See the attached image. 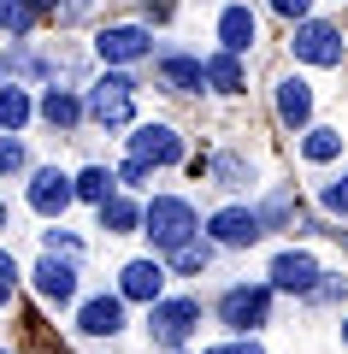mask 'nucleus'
<instances>
[{"mask_svg":"<svg viewBox=\"0 0 348 354\" xmlns=\"http://www.w3.org/2000/svg\"><path fill=\"white\" fill-rule=\"evenodd\" d=\"M0 354H12V348H0Z\"/></svg>","mask_w":348,"mask_h":354,"instance_id":"58836bf2","label":"nucleus"},{"mask_svg":"<svg viewBox=\"0 0 348 354\" xmlns=\"http://www.w3.org/2000/svg\"><path fill=\"white\" fill-rule=\"evenodd\" d=\"M0 71L18 83V77H42V71H48V59H42V53H30V48H24V36H18L12 48H6V59H0Z\"/></svg>","mask_w":348,"mask_h":354,"instance_id":"393cba45","label":"nucleus"},{"mask_svg":"<svg viewBox=\"0 0 348 354\" xmlns=\"http://www.w3.org/2000/svg\"><path fill=\"white\" fill-rule=\"evenodd\" d=\"M289 48H295V59H307V65H342V30L324 24V18H301Z\"/></svg>","mask_w":348,"mask_h":354,"instance_id":"423d86ee","label":"nucleus"},{"mask_svg":"<svg viewBox=\"0 0 348 354\" xmlns=\"http://www.w3.org/2000/svg\"><path fill=\"white\" fill-rule=\"evenodd\" d=\"M0 230H6V201H0Z\"/></svg>","mask_w":348,"mask_h":354,"instance_id":"e433bc0d","label":"nucleus"},{"mask_svg":"<svg viewBox=\"0 0 348 354\" xmlns=\"http://www.w3.org/2000/svg\"><path fill=\"white\" fill-rule=\"evenodd\" d=\"M42 242H48V254H65V260H83V242H77L71 230H42Z\"/></svg>","mask_w":348,"mask_h":354,"instance_id":"c756f323","label":"nucleus"},{"mask_svg":"<svg viewBox=\"0 0 348 354\" xmlns=\"http://www.w3.org/2000/svg\"><path fill=\"white\" fill-rule=\"evenodd\" d=\"M266 319H272V283H237V290L219 295V325H224V330L254 337Z\"/></svg>","mask_w":348,"mask_h":354,"instance_id":"7ed1b4c3","label":"nucleus"},{"mask_svg":"<svg viewBox=\"0 0 348 354\" xmlns=\"http://www.w3.org/2000/svg\"><path fill=\"white\" fill-rule=\"evenodd\" d=\"M71 201H77V183L59 171V165H42V171H30V207H36L42 218H59Z\"/></svg>","mask_w":348,"mask_h":354,"instance_id":"1a4fd4ad","label":"nucleus"},{"mask_svg":"<svg viewBox=\"0 0 348 354\" xmlns=\"http://www.w3.org/2000/svg\"><path fill=\"white\" fill-rule=\"evenodd\" d=\"M83 113L95 118L100 130H125L130 118H136V77H130V71L95 77V83H89V95H83Z\"/></svg>","mask_w":348,"mask_h":354,"instance_id":"f03ea898","label":"nucleus"},{"mask_svg":"<svg viewBox=\"0 0 348 354\" xmlns=\"http://www.w3.org/2000/svg\"><path fill=\"white\" fill-rule=\"evenodd\" d=\"M0 30H6V36H30V30H36V6H30V0H0Z\"/></svg>","mask_w":348,"mask_h":354,"instance_id":"a878e982","label":"nucleus"},{"mask_svg":"<svg viewBox=\"0 0 348 354\" xmlns=\"http://www.w3.org/2000/svg\"><path fill=\"white\" fill-rule=\"evenodd\" d=\"M207 236L219 242V248H254V242L266 236V218L254 213V207H219V213L207 218Z\"/></svg>","mask_w":348,"mask_h":354,"instance_id":"39448f33","label":"nucleus"},{"mask_svg":"<svg viewBox=\"0 0 348 354\" xmlns=\"http://www.w3.org/2000/svg\"><path fill=\"white\" fill-rule=\"evenodd\" d=\"M313 278H319V260L307 248H284L272 260V290H284V295H307Z\"/></svg>","mask_w":348,"mask_h":354,"instance_id":"9b49d317","label":"nucleus"},{"mask_svg":"<svg viewBox=\"0 0 348 354\" xmlns=\"http://www.w3.org/2000/svg\"><path fill=\"white\" fill-rule=\"evenodd\" d=\"M201 325V301L195 295H172V301H148V330H154V342H160L165 354H183V337Z\"/></svg>","mask_w":348,"mask_h":354,"instance_id":"20e7f679","label":"nucleus"},{"mask_svg":"<svg viewBox=\"0 0 348 354\" xmlns=\"http://www.w3.org/2000/svg\"><path fill=\"white\" fill-rule=\"evenodd\" d=\"M272 12H277V18H295V24H301V18L313 12V0H272Z\"/></svg>","mask_w":348,"mask_h":354,"instance_id":"f704fd0d","label":"nucleus"},{"mask_svg":"<svg viewBox=\"0 0 348 354\" xmlns=\"http://www.w3.org/2000/svg\"><path fill=\"white\" fill-rule=\"evenodd\" d=\"M30 118H36V106H30V95H24L18 83H6V88H0V130H6V136H18V130H24Z\"/></svg>","mask_w":348,"mask_h":354,"instance_id":"aec40b11","label":"nucleus"},{"mask_svg":"<svg viewBox=\"0 0 348 354\" xmlns=\"http://www.w3.org/2000/svg\"><path fill=\"white\" fill-rule=\"evenodd\" d=\"M148 171H154V165H142V160H125V165H118V183L142 189V183H148Z\"/></svg>","mask_w":348,"mask_h":354,"instance_id":"72a5a7b5","label":"nucleus"},{"mask_svg":"<svg viewBox=\"0 0 348 354\" xmlns=\"http://www.w3.org/2000/svg\"><path fill=\"white\" fill-rule=\"evenodd\" d=\"M130 160H142V165H177V160H183V136H177L172 124H136V136H130Z\"/></svg>","mask_w":348,"mask_h":354,"instance_id":"9d476101","label":"nucleus"},{"mask_svg":"<svg viewBox=\"0 0 348 354\" xmlns=\"http://www.w3.org/2000/svg\"><path fill=\"white\" fill-rule=\"evenodd\" d=\"M24 165H30L24 142H18V136H6V130H0V177H12V171H24Z\"/></svg>","mask_w":348,"mask_h":354,"instance_id":"cd10ccee","label":"nucleus"},{"mask_svg":"<svg viewBox=\"0 0 348 354\" xmlns=\"http://www.w3.org/2000/svg\"><path fill=\"white\" fill-rule=\"evenodd\" d=\"M201 354H266L254 337H230V342H212V348H201Z\"/></svg>","mask_w":348,"mask_h":354,"instance_id":"2f4dec72","label":"nucleus"},{"mask_svg":"<svg viewBox=\"0 0 348 354\" xmlns=\"http://www.w3.org/2000/svg\"><path fill=\"white\" fill-rule=\"evenodd\" d=\"M42 118H48L53 130H77V118H83V95H77V88H42V106H36Z\"/></svg>","mask_w":348,"mask_h":354,"instance_id":"f3484780","label":"nucleus"},{"mask_svg":"<svg viewBox=\"0 0 348 354\" xmlns=\"http://www.w3.org/2000/svg\"><path fill=\"white\" fill-rule=\"evenodd\" d=\"M201 71H207V83L219 88V95H242V53H212V59H201Z\"/></svg>","mask_w":348,"mask_h":354,"instance_id":"6ab92c4d","label":"nucleus"},{"mask_svg":"<svg viewBox=\"0 0 348 354\" xmlns=\"http://www.w3.org/2000/svg\"><path fill=\"white\" fill-rule=\"evenodd\" d=\"M301 153H307L313 165L336 160V153H342V130H331V124H307V136H301Z\"/></svg>","mask_w":348,"mask_h":354,"instance_id":"4be33fe9","label":"nucleus"},{"mask_svg":"<svg viewBox=\"0 0 348 354\" xmlns=\"http://www.w3.org/2000/svg\"><path fill=\"white\" fill-rule=\"evenodd\" d=\"M342 342H348V319H342Z\"/></svg>","mask_w":348,"mask_h":354,"instance_id":"4c0bfd02","label":"nucleus"},{"mask_svg":"<svg viewBox=\"0 0 348 354\" xmlns=\"http://www.w3.org/2000/svg\"><path fill=\"white\" fill-rule=\"evenodd\" d=\"M30 283H36L42 301L71 307V301H77V260H65V254H42L36 272H30Z\"/></svg>","mask_w":348,"mask_h":354,"instance_id":"0eeeda50","label":"nucleus"},{"mask_svg":"<svg viewBox=\"0 0 348 354\" xmlns=\"http://www.w3.org/2000/svg\"><path fill=\"white\" fill-rule=\"evenodd\" d=\"M277 118H284L289 130H307L313 124V83L284 77V83H277Z\"/></svg>","mask_w":348,"mask_h":354,"instance_id":"4468645a","label":"nucleus"},{"mask_svg":"<svg viewBox=\"0 0 348 354\" xmlns=\"http://www.w3.org/2000/svg\"><path fill=\"white\" fill-rule=\"evenodd\" d=\"M118 295L125 301H160L165 295V266L160 260H130L118 272Z\"/></svg>","mask_w":348,"mask_h":354,"instance_id":"ddd939ff","label":"nucleus"},{"mask_svg":"<svg viewBox=\"0 0 348 354\" xmlns=\"http://www.w3.org/2000/svg\"><path fill=\"white\" fill-rule=\"evenodd\" d=\"M95 53L107 65H136V59H148V53H154V36L142 24H107L95 36Z\"/></svg>","mask_w":348,"mask_h":354,"instance_id":"6e6552de","label":"nucleus"},{"mask_svg":"<svg viewBox=\"0 0 348 354\" xmlns=\"http://www.w3.org/2000/svg\"><path fill=\"white\" fill-rule=\"evenodd\" d=\"M89 6H95V0H53V18H59V24H77V18H89Z\"/></svg>","mask_w":348,"mask_h":354,"instance_id":"473e14b6","label":"nucleus"},{"mask_svg":"<svg viewBox=\"0 0 348 354\" xmlns=\"http://www.w3.org/2000/svg\"><path fill=\"white\" fill-rule=\"evenodd\" d=\"M165 260H172V272H183V278H195V272H207L212 266V248L201 236H189V242H177L172 254H165Z\"/></svg>","mask_w":348,"mask_h":354,"instance_id":"b1692460","label":"nucleus"},{"mask_svg":"<svg viewBox=\"0 0 348 354\" xmlns=\"http://www.w3.org/2000/svg\"><path fill=\"white\" fill-rule=\"evenodd\" d=\"M12 290H18V260H12L6 248H0V307L12 301Z\"/></svg>","mask_w":348,"mask_h":354,"instance_id":"7c9ffc66","label":"nucleus"},{"mask_svg":"<svg viewBox=\"0 0 348 354\" xmlns=\"http://www.w3.org/2000/svg\"><path fill=\"white\" fill-rule=\"evenodd\" d=\"M77 330L83 337H118L125 330V295H95L77 307Z\"/></svg>","mask_w":348,"mask_h":354,"instance_id":"f8f14e48","label":"nucleus"},{"mask_svg":"<svg viewBox=\"0 0 348 354\" xmlns=\"http://www.w3.org/2000/svg\"><path fill=\"white\" fill-rule=\"evenodd\" d=\"M207 171H212V183H219V189H248V183H254V165L242 160V153H219Z\"/></svg>","mask_w":348,"mask_h":354,"instance_id":"5701e85b","label":"nucleus"},{"mask_svg":"<svg viewBox=\"0 0 348 354\" xmlns=\"http://www.w3.org/2000/svg\"><path fill=\"white\" fill-rule=\"evenodd\" d=\"M307 295H313V301H342V295H348V278H336V272H319Z\"/></svg>","mask_w":348,"mask_h":354,"instance_id":"c85d7f7f","label":"nucleus"},{"mask_svg":"<svg viewBox=\"0 0 348 354\" xmlns=\"http://www.w3.org/2000/svg\"><path fill=\"white\" fill-rule=\"evenodd\" d=\"M95 213H100V230H107V236H130V230H142V207H136V201H125L118 189H112L107 201L95 207Z\"/></svg>","mask_w":348,"mask_h":354,"instance_id":"a211bd4d","label":"nucleus"},{"mask_svg":"<svg viewBox=\"0 0 348 354\" xmlns=\"http://www.w3.org/2000/svg\"><path fill=\"white\" fill-rule=\"evenodd\" d=\"M77 183V201H89V207H100L112 189H118V171H107V165H83V171L71 177Z\"/></svg>","mask_w":348,"mask_h":354,"instance_id":"412c9836","label":"nucleus"},{"mask_svg":"<svg viewBox=\"0 0 348 354\" xmlns=\"http://www.w3.org/2000/svg\"><path fill=\"white\" fill-rule=\"evenodd\" d=\"M319 201H324V213H331V218H348V171L324 183V189H319Z\"/></svg>","mask_w":348,"mask_h":354,"instance_id":"bb28decb","label":"nucleus"},{"mask_svg":"<svg viewBox=\"0 0 348 354\" xmlns=\"http://www.w3.org/2000/svg\"><path fill=\"white\" fill-rule=\"evenodd\" d=\"M142 236H148L160 254H172L177 242L201 236V213L183 201V195H154V201L142 207Z\"/></svg>","mask_w":348,"mask_h":354,"instance_id":"f257e3e1","label":"nucleus"},{"mask_svg":"<svg viewBox=\"0 0 348 354\" xmlns=\"http://www.w3.org/2000/svg\"><path fill=\"white\" fill-rule=\"evenodd\" d=\"M160 83L172 88V95H201V88H207V71H201V59H189V53H160Z\"/></svg>","mask_w":348,"mask_h":354,"instance_id":"2eb2a0df","label":"nucleus"},{"mask_svg":"<svg viewBox=\"0 0 348 354\" xmlns=\"http://www.w3.org/2000/svg\"><path fill=\"white\" fill-rule=\"evenodd\" d=\"M219 41H224V48H230V53H248L254 41H260V24H254V12H248V6H242V0H237V6H224V12H219Z\"/></svg>","mask_w":348,"mask_h":354,"instance_id":"dca6fc26","label":"nucleus"},{"mask_svg":"<svg viewBox=\"0 0 348 354\" xmlns=\"http://www.w3.org/2000/svg\"><path fill=\"white\" fill-rule=\"evenodd\" d=\"M30 6H36V12H53V0H30Z\"/></svg>","mask_w":348,"mask_h":354,"instance_id":"c9c22d12","label":"nucleus"}]
</instances>
